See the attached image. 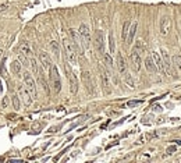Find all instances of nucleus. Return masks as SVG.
<instances>
[{"mask_svg": "<svg viewBox=\"0 0 181 163\" xmlns=\"http://www.w3.org/2000/svg\"><path fill=\"white\" fill-rule=\"evenodd\" d=\"M63 47H64V53H66V57H67L68 63H71V64H77V62H78V52H77V49H75L74 42L68 38H64L63 39Z\"/></svg>", "mask_w": 181, "mask_h": 163, "instance_id": "1", "label": "nucleus"}, {"mask_svg": "<svg viewBox=\"0 0 181 163\" xmlns=\"http://www.w3.org/2000/svg\"><path fill=\"white\" fill-rule=\"evenodd\" d=\"M50 81H52V85H53L55 92L59 93L60 89H61V79H60V74H59L57 67L53 66V64H52V67H50Z\"/></svg>", "mask_w": 181, "mask_h": 163, "instance_id": "2", "label": "nucleus"}, {"mask_svg": "<svg viewBox=\"0 0 181 163\" xmlns=\"http://www.w3.org/2000/svg\"><path fill=\"white\" fill-rule=\"evenodd\" d=\"M79 36H81V43L84 49H88L91 45V32H89V27L87 24L79 25Z\"/></svg>", "mask_w": 181, "mask_h": 163, "instance_id": "3", "label": "nucleus"}, {"mask_svg": "<svg viewBox=\"0 0 181 163\" xmlns=\"http://www.w3.org/2000/svg\"><path fill=\"white\" fill-rule=\"evenodd\" d=\"M94 43H95V49L98 50V53L105 54V36H103V32L100 29H96V32H95Z\"/></svg>", "mask_w": 181, "mask_h": 163, "instance_id": "4", "label": "nucleus"}, {"mask_svg": "<svg viewBox=\"0 0 181 163\" xmlns=\"http://www.w3.org/2000/svg\"><path fill=\"white\" fill-rule=\"evenodd\" d=\"M24 82H25V86L28 88V91L31 92L32 98L35 99L36 98V84H35V79L32 78V75L28 71L24 73Z\"/></svg>", "mask_w": 181, "mask_h": 163, "instance_id": "5", "label": "nucleus"}, {"mask_svg": "<svg viewBox=\"0 0 181 163\" xmlns=\"http://www.w3.org/2000/svg\"><path fill=\"white\" fill-rule=\"evenodd\" d=\"M18 96L23 99L24 105H27V106H29L32 103V101H33V98H32L31 92L28 91V88L25 85H23V84H20L18 85Z\"/></svg>", "mask_w": 181, "mask_h": 163, "instance_id": "6", "label": "nucleus"}, {"mask_svg": "<svg viewBox=\"0 0 181 163\" xmlns=\"http://www.w3.org/2000/svg\"><path fill=\"white\" fill-rule=\"evenodd\" d=\"M130 62H131V68L134 70V73H138L141 70V56H139V52L137 49H133V52L130 54Z\"/></svg>", "mask_w": 181, "mask_h": 163, "instance_id": "7", "label": "nucleus"}, {"mask_svg": "<svg viewBox=\"0 0 181 163\" xmlns=\"http://www.w3.org/2000/svg\"><path fill=\"white\" fill-rule=\"evenodd\" d=\"M66 70H67V75H68V81H70V91L72 95H75V93L78 92V81H77V77H75V74L70 70V67L66 64Z\"/></svg>", "mask_w": 181, "mask_h": 163, "instance_id": "8", "label": "nucleus"}, {"mask_svg": "<svg viewBox=\"0 0 181 163\" xmlns=\"http://www.w3.org/2000/svg\"><path fill=\"white\" fill-rule=\"evenodd\" d=\"M39 62H40V66H42V68L43 70H49L50 71V67H52V62H50V57H49V54L46 52H43V50H40L39 53Z\"/></svg>", "mask_w": 181, "mask_h": 163, "instance_id": "9", "label": "nucleus"}, {"mask_svg": "<svg viewBox=\"0 0 181 163\" xmlns=\"http://www.w3.org/2000/svg\"><path fill=\"white\" fill-rule=\"evenodd\" d=\"M100 81H102V89L103 92L106 93V95H109L110 93V82H109V77H107V73L106 71H103L100 73Z\"/></svg>", "mask_w": 181, "mask_h": 163, "instance_id": "10", "label": "nucleus"}, {"mask_svg": "<svg viewBox=\"0 0 181 163\" xmlns=\"http://www.w3.org/2000/svg\"><path fill=\"white\" fill-rule=\"evenodd\" d=\"M82 81L85 84V88L88 89V92H94V84H92V78H91V73L89 71H82Z\"/></svg>", "mask_w": 181, "mask_h": 163, "instance_id": "11", "label": "nucleus"}, {"mask_svg": "<svg viewBox=\"0 0 181 163\" xmlns=\"http://www.w3.org/2000/svg\"><path fill=\"white\" fill-rule=\"evenodd\" d=\"M152 59H153V62H155L156 67H158V71H160V73H166V70H165V63H163L162 56H160L159 53H156V52H153V53H152Z\"/></svg>", "mask_w": 181, "mask_h": 163, "instance_id": "12", "label": "nucleus"}, {"mask_svg": "<svg viewBox=\"0 0 181 163\" xmlns=\"http://www.w3.org/2000/svg\"><path fill=\"white\" fill-rule=\"evenodd\" d=\"M170 27H171L170 18H169V17H163V18L160 20V34H162V35H167L169 31H170Z\"/></svg>", "mask_w": 181, "mask_h": 163, "instance_id": "13", "label": "nucleus"}, {"mask_svg": "<svg viewBox=\"0 0 181 163\" xmlns=\"http://www.w3.org/2000/svg\"><path fill=\"white\" fill-rule=\"evenodd\" d=\"M117 70H118V73L123 74V75L127 73V63H126V60H124V57H123L121 53L117 54Z\"/></svg>", "mask_w": 181, "mask_h": 163, "instance_id": "14", "label": "nucleus"}, {"mask_svg": "<svg viewBox=\"0 0 181 163\" xmlns=\"http://www.w3.org/2000/svg\"><path fill=\"white\" fill-rule=\"evenodd\" d=\"M137 29H138V23H133L130 29H128V35H127V43H133L134 40V36L137 34Z\"/></svg>", "mask_w": 181, "mask_h": 163, "instance_id": "15", "label": "nucleus"}, {"mask_svg": "<svg viewBox=\"0 0 181 163\" xmlns=\"http://www.w3.org/2000/svg\"><path fill=\"white\" fill-rule=\"evenodd\" d=\"M145 67H146V70L149 71V73H152V74H155V73L158 71V67H156V64H155V62H153L152 56L145 59Z\"/></svg>", "mask_w": 181, "mask_h": 163, "instance_id": "16", "label": "nucleus"}, {"mask_svg": "<svg viewBox=\"0 0 181 163\" xmlns=\"http://www.w3.org/2000/svg\"><path fill=\"white\" fill-rule=\"evenodd\" d=\"M162 59H163V63H165V70H166V74L169 75L170 74V57H169V53L166 52L165 49H162Z\"/></svg>", "mask_w": 181, "mask_h": 163, "instance_id": "17", "label": "nucleus"}, {"mask_svg": "<svg viewBox=\"0 0 181 163\" xmlns=\"http://www.w3.org/2000/svg\"><path fill=\"white\" fill-rule=\"evenodd\" d=\"M20 53L23 54V56H25L27 59L31 57L32 52H31V46L28 45V42H23V43H21V46H20Z\"/></svg>", "mask_w": 181, "mask_h": 163, "instance_id": "18", "label": "nucleus"}, {"mask_svg": "<svg viewBox=\"0 0 181 163\" xmlns=\"http://www.w3.org/2000/svg\"><path fill=\"white\" fill-rule=\"evenodd\" d=\"M49 47H50V50L53 52V54L59 59V57H60V47H59V43H57L56 40H52V42L49 43Z\"/></svg>", "mask_w": 181, "mask_h": 163, "instance_id": "19", "label": "nucleus"}, {"mask_svg": "<svg viewBox=\"0 0 181 163\" xmlns=\"http://www.w3.org/2000/svg\"><path fill=\"white\" fill-rule=\"evenodd\" d=\"M11 71H13L16 75H18V74L21 73V62H20V60H14V62L11 63Z\"/></svg>", "mask_w": 181, "mask_h": 163, "instance_id": "20", "label": "nucleus"}, {"mask_svg": "<svg viewBox=\"0 0 181 163\" xmlns=\"http://www.w3.org/2000/svg\"><path fill=\"white\" fill-rule=\"evenodd\" d=\"M130 27H131V23H130V21H126L124 25H123V31H121V38H123V40H127V35H128Z\"/></svg>", "mask_w": 181, "mask_h": 163, "instance_id": "21", "label": "nucleus"}, {"mask_svg": "<svg viewBox=\"0 0 181 163\" xmlns=\"http://www.w3.org/2000/svg\"><path fill=\"white\" fill-rule=\"evenodd\" d=\"M173 63L176 66V68H177V71L181 74V56H178V54L173 56Z\"/></svg>", "mask_w": 181, "mask_h": 163, "instance_id": "22", "label": "nucleus"}, {"mask_svg": "<svg viewBox=\"0 0 181 163\" xmlns=\"http://www.w3.org/2000/svg\"><path fill=\"white\" fill-rule=\"evenodd\" d=\"M4 63H6V56L1 59V64H0V75L1 77H7V73H6V67H4Z\"/></svg>", "mask_w": 181, "mask_h": 163, "instance_id": "23", "label": "nucleus"}, {"mask_svg": "<svg viewBox=\"0 0 181 163\" xmlns=\"http://www.w3.org/2000/svg\"><path fill=\"white\" fill-rule=\"evenodd\" d=\"M31 67H32V71H33V74H36V75H38V71H39V66H38V62H36L35 59H31Z\"/></svg>", "mask_w": 181, "mask_h": 163, "instance_id": "24", "label": "nucleus"}, {"mask_svg": "<svg viewBox=\"0 0 181 163\" xmlns=\"http://www.w3.org/2000/svg\"><path fill=\"white\" fill-rule=\"evenodd\" d=\"M109 45H110V53H114L116 46H114V38H113V34H109Z\"/></svg>", "mask_w": 181, "mask_h": 163, "instance_id": "25", "label": "nucleus"}, {"mask_svg": "<svg viewBox=\"0 0 181 163\" xmlns=\"http://www.w3.org/2000/svg\"><path fill=\"white\" fill-rule=\"evenodd\" d=\"M105 56V62H106V66L109 67V68H111L113 67V59H111L110 54H103Z\"/></svg>", "mask_w": 181, "mask_h": 163, "instance_id": "26", "label": "nucleus"}, {"mask_svg": "<svg viewBox=\"0 0 181 163\" xmlns=\"http://www.w3.org/2000/svg\"><path fill=\"white\" fill-rule=\"evenodd\" d=\"M13 106H14L16 110L20 109V98H18V95H14V96H13Z\"/></svg>", "mask_w": 181, "mask_h": 163, "instance_id": "27", "label": "nucleus"}, {"mask_svg": "<svg viewBox=\"0 0 181 163\" xmlns=\"http://www.w3.org/2000/svg\"><path fill=\"white\" fill-rule=\"evenodd\" d=\"M124 77H126V82L127 84H128V86H130V88H134V82H133V79H131V77H130V75H128V73H126V74H124Z\"/></svg>", "mask_w": 181, "mask_h": 163, "instance_id": "28", "label": "nucleus"}, {"mask_svg": "<svg viewBox=\"0 0 181 163\" xmlns=\"http://www.w3.org/2000/svg\"><path fill=\"white\" fill-rule=\"evenodd\" d=\"M139 103H141V101H130L127 103V106H128V108H134V106L139 105Z\"/></svg>", "mask_w": 181, "mask_h": 163, "instance_id": "29", "label": "nucleus"}, {"mask_svg": "<svg viewBox=\"0 0 181 163\" xmlns=\"http://www.w3.org/2000/svg\"><path fill=\"white\" fill-rule=\"evenodd\" d=\"M174 151H176V147H170L169 149H167V153H173Z\"/></svg>", "mask_w": 181, "mask_h": 163, "instance_id": "30", "label": "nucleus"}, {"mask_svg": "<svg viewBox=\"0 0 181 163\" xmlns=\"http://www.w3.org/2000/svg\"><path fill=\"white\" fill-rule=\"evenodd\" d=\"M7 10V6L6 4H0V11H6Z\"/></svg>", "mask_w": 181, "mask_h": 163, "instance_id": "31", "label": "nucleus"}, {"mask_svg": "<svg viewBox=\"0 0 181 163\" xmlns=\"http://www.w3.org/2000/svg\"><path fill=\"white\" fill-rule=\"evenodd\" d=\"M1 106H3V108H6V106H7V99H6V98L1 101Z\"/></svg>", "mask_w": 181, "mask_h": 163, "instance_id": "32", "label": "nucleus"}]
</instances>
